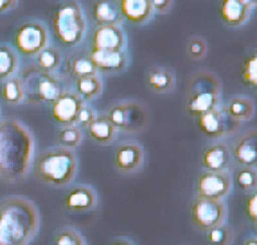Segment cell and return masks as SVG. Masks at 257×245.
I'll return each mask as SVG.
<instances>
[{
	"label": "cell",
	"instance_id": "obj_1",
	"mask_svg": "<svg viewBox=\"0 0 257 245\" xmlns=\"http://www.w3.org/2000/svg\"><path fill=\"white\" fill-rule=\"evenodd\" d=\"M35 139L20 121H0V179L6 182L26 181L33 166Z\"/></svg>",
	"mask_w": 257,
	"mask_h": 245
},
{
	"label": "cell",
	"instance_id": "obj_2",
	"mask_svg": "<svg viewBox=\"0 0 257 245\" xmlns=\"http://www.w3.org/2000/svg\"><path fill=\"white\" fill-rule=\"evenodd\" d=\"M38 229V207L29 198L11 195L0 200V245H29Z\"/></svg>",
	"mask_w": 257,
	"mask_h": 245
},
{
	"label": "cell",
	"instance_id": "obj_3",
	"mask_svg": "<svg viewBox=\"0 0 257 245\" xmlns=\"http://www.w3.org/2000/svg\"><path fill=\"white\" fill-rule=\"evenodd\" d=\"M31 172L42 184L51 188H65L74 181L77 173L76 153L61 146L43 150L33 159Z\"/></svg>",
	"mask_w": 257,
	"mask_h": 245
},
{
	"label": "cell",
	"instance_id": "obj_4",
	"mask_svg": "<svg viewBox=\"0 0 257 245\" xmlns=\"http://www.w3.org/2000/svg\"><path fill=\"white\" fill-rule=\"evenodd\" d=\"M221 107V81L212 70L200 69L191 74L185 91V114L198 117Z\"/></svg>",
	"mask_w": 257,
	"mask_h": 245
},
{
	"label": "cell",
	"instance_id": "obj_5",
	"mask_svg": "<svg viewBox=\"0 0 257 245\" xmlns=\"http://www.w3.org/2000/svg\"><path fill=\"white\" fill-rule=\"evenodd\" d=\"M51 31L61 47H76L86 36V18L77 0H61L51 17Z\"/></svg>",
	"mask_w": 257,
	"mask_h": 245
},
{
	"label": "cell",
	"instance_id": "obj_6",
	"mask_svg": "<svg viewBox=\"0 0 257 245\" xmlns=\"http://www.w3.org/2000/svg\"><path fill=\"white\" fill-rule=\"evenodd\" d=\"M26 99L33 105H51L63 94V83L56 74L43 72L35 65L27 67L20 76Z\"/></svg>",
	"mask_w": 257,
	"mask_h": 245
},
{
	"label": "cell",
	"instance_id": "obj_7",
	"mask_svg": "<svg viewBox=\"0 0 257 245\" xmlns=\"http://www.w3.org/2000/svg\"><path fill=\"white\" fill-rule=\"evenodd\" d=\"M106 119L117 132L122 133H139L146 128L150 123L148 108L137 99H126L117 101L106 110Z\"/></svg>",
	"mask_w": 257,
	"mask_h": 245
},
{
	"label": "cell",
	"instance_id": "obj_8",
	"mask_svg": "<svg viewBox=\"0 0 257 245\" xmlns=\"http://www.w3.org/2000/svg\"><path fill=\"white\" fill-rule=\"evenodd\" d=\"M189 218L196 231L207 232L216 225L227 224V204L225 200L194 197L189 204Z\"/></svg>",
	"mask_w": 257,
	"mask_h": 245
},
{
	"label": "cell",
	"instance_id": "obj_9",
	"mask_svg": "<svg viewBox=\"0 0 257 245\" xmlns=\"http://www.w3.org/2000/svg\"><path fill=\"white\" fill-rule=\"evenodd\" d=\"M13 45L17 54L35 58L43 49L49 47L47 26L38 20H27L20 24L13 33Z\"/></svg>",
	"mask_w": 257,
	"mask_h": 245
},
{
	"label": "cell",
	"instance_id": "obj_10",
	"mask_svg": "<svg viewBox=\"0 0 257 245\" xmlns=\"http://www.w3.org/2000/svg\"><path fill=\"white\" fill-rule=\"evenodd\" d=\"M232 175L230 172H200L194 181V197L225 200L230 195Z\"/></svg>",
	"mask_w": 257,
	"mask_h": 245
},
{
	"label": "cell",
	"instance_id": "obj_11",
	"mask_svg": "<svg viewBox=\"0 0 257 245\" xmlns=\"http://www.w3.org/2000/svg\"><path fill=\"white\" fill-rule=\"evenodd\" d=\"M196 123L200 132L207 139H210V141H223V137H227L232 132H236L237 126H239L237 123H234V121H230L225 116L221 107L198 116Z\"/></svg>",
	"mask_w": 257,
	"mask_h": 245
},
{
	"label": "cell",
	"instance_id": "obj_12",
	"mask_svg": "<svg viewBox=\"0 0 257 245\" xmlns=\"http://www.w3.org/2000/svg\"><path fill=\"white\" fill-rule=\"evenodd\" d=\"M83 99L76 94L74 91H63V94L56 99L54 103L49 107V114L51 119L56 125L63 128V126H72L76 125V119L79 116L83 108Z\"/></svg>",
	"mask_w": 257,
	"mask_h": 245
},
{
	"label": "cell",
	"instance_id": "obj_13",
	"mask_svg": "<svg viewBox=\"0 0 257 245\" xmlns=\"http://www.w3.org/2000/svg\"><path fill=\"white\" fill-rule=\"evenodd\" d=\"M113 168L120 175H133L144 166L146 153L144 148L135 141H124L113 150Z\"/></svg>",
	"mask_w": 257,
	"mask_h": 245
},
{
	"label": "cell",
	"instance_id": "obj_14",
	"mask_svg": "<svg viewBox=\"0 0 257 245\" xmlns=\"http://www.w3.org/2000/svg\"><path fill=\"white\" fill-rule=\"evenodd\" d=\"M230 148L232 162H236L241 168H253L257 170V128H250L246 132L239 133Z\"/></svg>",
	"mask_w": 257,
	"mask_h": 245
},
{
	"label": "cell",
	"instance_id": "obj_15",
	"mask_svg": "<svg viewBox=\"0 0 257 245\" xmlns=\"http://www.w3.org/2000/svg\"><path fill=\"white\" fill-rule=\"evenodd\" d=\"M126 35L120 26H95L90 36V51H124Z\"/></svg>",
	"mask_w": 257,
	"mask_h": 245
},
{
	"label": "cell",
	"instance_id": "obj_16",
	"mask_svg": "<svg viewBox=\"0 0 257 245\" xmlns=\"http://www.w3.org/2000/svg\"><path fill=\"white\" fill-rule=\"evenodd\" d=\"M200 164L203 172H228L232 166L230 148L225 141H212L202 150Z\"/></svg>",
	"mask_w": 257,
	"mask_h": 245
},
{
	"label": "cell",
	"instance_id": "obj_17",
	"mask_svg": "<svg viewBox=\"0 0 257 245\" xmlns=\"http://www.w3.org/2000/svg\"><path fill=\"white\" fill-rule=\"evenodd\" d=\"M97 74H120L128 69L130 58L126 51H88Z\"/></svg>",
	"mask_w": 257,
	"mask_h": 245
},
{
	"label": "cell",
	"instance_id": "obj_18",
	"mask_svg": "<svg viewBox=\"0 0 257 245\" xmlns=\"http://www.w3.org/2000/svg\"><path fill=\"white\" fill-rule=\"evenodd\" d=\"M63 207L65 211L76 213V215L90 213V211H94L97 207V193H95L94 188H90V186L79 184L65 195Z\"/></svg>",
	"mask_w": 257,
	"mask_h": 245
},
{
	"label": "cell",
	"instance_id": "obj_19",
	"mask_svg": "<svg viewBox=\"0 0 257 245\" xmlns=\"http://www.w3.org/2000/svg\"><path fill=\"white\" fill-rule=\"evenodd\" d=\"M90 18L95 26H120L122 17L119 0H92Z\"/></svg>",
	"mask_w": 257,
	"mask_h": 245
},
{
	"label": "cell",
	"instance_id": "obj_20",
	"mask_svg": "<svg viewBox=\"0 0 257 245\" xmlns=\"http://www.w3.org/2000/svg\"><path fill=\"white\" fill-rule=\"evenodd\" d=\"M122 22H130L132 26H142L153 18L151 0H119Z\"/></svg>",
	"mask_w": 257,
	"mask_h": 245
},
{
	"label": "cell",
	"instance_id": "obj_21",
	"mask_svg": "<svg viewBox=\"0 0 257 245\" xmlns=\"http://www.w3.org/2000/svg\"><path fill=\"white\" fill-rule=\"evenodd\" d=\"M219 20L227 27H241L250 18V9L243 0H219Z\"/></svg>",
	"mask_w": 257,
	"mask_h": 245
},
{
	"label": "cell",
	"instance_id": "obj_22",
	"mask_svg": "<svg viewBox=\"0 0 257 245\" xmlns=\"http://www.w3.org/2000/svg\"><path fill=\"white\" fill-rule=\"evenodd\" d=\"M176 76L164 65H153L146 72V85L155 94H169L175 89Z\"/></svg>",
	"mask_w": 257,
	"mask_h": 245
},
{
	"label": "cell",
	"instance_id": "obj_23",
	"mask_svg": "<svg viewBox=\"0 0 257 245\" xmlns=\"http://www.w3.org/2000/svg\"><path fill=\"white\" fill-rule=\"evenodd\" d=\"M221 108L225 116L230 121H234V123H237V125L250 121L253 117V114H255V103L248 96H234Z\"/></svg>",
	"mask_w": 257,
	"mask_h": 245
},
{
	"label": "cell",
	"instance_id": "obj_24",
	"mask_svg": "<svg viewBox=\"0 0 257 245\" xmlns=\"http://www.w3.org/2000/svg\"><path fill=\"white\" fill-rule=\"evenodd\" d=\"M65 74L76 81L79 77L97 74V70H95L88 52H70L69 56L65 58Z\"/></svg>",
	"mask_w": 257,
	"mask_h": 245
},
{
	"label": "cell",
	"instance_id": "obj_25",
	"mask_svg": "<svg viewBox=\"0 0 257 245\" xmlns=\"http://www.w3.org/2000/svg\"><path fill=\"white\" fill-rule=\"evenodd\" d=\"M86 133H88V137H90V141H94L95 144H101V146H108V144H111V142H115L117 139V130L111 126V123L106 119V116L104 114H101L94 119V123H92L88 128H86Z\"/></svg>",
	"mask_w": 257,
	"mask_h": 245
},
{
	"label": "cell",
	"instance_id": "obj_26",
	"mask_svg": "<svg viewBox=\"0 0 257 245\" xmlns=\"http://www.w3.org/2000/svg\"><path fill=\"white\" fill-rule=\"evenodd\" d=\"M74 92L83 99V103H90L103 94V77L99 74L79 77L74 81Z\"/></svg>",
	"mask_w": 257,
	"mask_h": 245
},
{
	"label": "cell",
	"instance_id": "obj_27",
	"mask_svg": "<svg viewBox=\"0 0 257 245\" xmlns=\"http://www.w3.org/2000/svg\"><path fill=\"white\" fill-rule=\"evenodd\" d=\"M18 69H20V61H18L17 51L11 45L0 43V81L17 76Z\"/></svg>",
	"mask_w": 257,
	"mask_h": 245
},
{
	"label": "cell",
	"instance_id": "obj_28",
	"mask_svg": "<svg viewBox=\"0 0 257 245\" xmlns=\"http://www.w3.org/2000/svg\"><path fill=\"white\" fill-rule=\"evenodd\" d=\"M61 61H63L61 52L56 47H51V45H49V47H45L40 54L35 56V67L40 70H43V72L56 74L58 69L61 67Z\"/></svg>",
	"mask_w": 257,
	"mask_h": 245
},
{
	"label": "cell",
	"instance_id": "obj_29",
	"mask_svg": "<svg viewBox=\"0 0 257 245\" xmlns=\"http://www.w3.org/2000/svg\"><path fill=\"white\" fill-rule=\"evenodd\" d=\"M241 81L257 92V47L250 49L241 63Z\"/></svg>",
	"mask_w": 257,
	"mask_h": 245
},
{
	"label": "cell",
	"instance_id": "obj_30",
	"mask_svg": "<svg viewBox=\"0 0 257 245\" xmlns=\"http://www.w3.org/2000/svg\"><path fill=\"white\" fill-rule=\"evenodd\" d=\"M2 98L8 105H20L26 101V91L20 76H13L2 81Z\"/></svg>",
	"mask_w": 257,
	"mask_h": 245
},
{
	"label": "cell",
	"instance_id": "obj_31",
	"mask_svg": "<svg viewBox=\"0 0 257 245\" xmlns=\"http://www.w3.org/2000/svg\"><path fill=\"white\" fill-rule=\"evenodd\" d=\"M232 184H236V188L239 189V191L250 195L252 191L257 189V170L237 166L236 173L232 177Z\"/></svg>",
	"mask_w": 257,
	"mask_h": 245
},
{
	"label": "cell",
	"instance_id": "obj_32",
	"mask_svg": "<svg viewBox=\"0 0 257 245\" xmlns=\"http://www.w3.org/2000/svg\"><path fill=\"white\" fill-rule=\"evenodd\" d=\"M56 141H58V146L67 148V150H74L83 142V130L77 128L76 125L72 126H63V128L58 130L56 133Z\"/></svg>",
	"mask_w": 257,
	"mask_h": 245
},
{
	"label": "cell",
	"instance_id": "obj_33",
	"mask_svg": "<svg viewBox=\"0 0 257 245\" xmlns=\"http://www.w3.org/2000/svg\"><path fill=\"white\" fill-rule=\"evenodd\" d=\"M207 243L209 245H232L234 243V232L227 224L216 225L205 232Z\"/></svg>",
	"mask_w": 257,
	"mask_h": 245
},
{
	"label": "cell",
	"instance_id": "obj_34",
	"mask_svg": "<svg viewBox=\"0 0 257 245\" xmlns=\"http://www.w3.org/2000/svg\"><path fill=\"white\" fill-rule=\"evenodd\" d=\"M207 42L202 36H191L185 43V54H187L189 60L200 61L207 56Z\"/></svg>",
	"mask_w": 257,
	"mask_h": 245
},
{
	"label": "cell",
	"instance_id": "obj_35",
	"mask_svg": "<svg viewBox=\"0 0 257 245\" xmlns=\"http://www.w3.org/2000/svg\"><path fill=\"white\" fill-rule=\"evenodd\" d=\"M52 245H86V241L79 231L72 227H63L56 232Z\"/></svg>",
	"mask_w": 257,
	"mask_h": 245
},
{
	"label": "cell",
	"instance_id": "obj_36",
	"mask_svg": "<svg viewBox=\"0 0 257 245\" xmlns=\"http://www.w3.org/2000/svg\"><path fill=\"white\" fill-rule=\"evenodd\" d=\"M95 117H97V112L85 103L81 108V112H79V116H77V119H76V126L77 128H81V130H86L92 123H94Z\"/></svg>",
	"mask_w": 257,
	"mask_h": 245
},
{
	"label": "cell",
	"instance_id": "obj_37",
	"mask_svg": "<svg viewBox=\"0 0 257 245\" xmlns=\"http://www.w3.org/2000/svg\"><path fill=\"white\" fill-rule=\"evenodd\" d=\"M244 211L248 215L250 220H257V189L246 197V202H244Z\"/></svg>",
	"mask_w": 257,
	"mask_h": 245
},
{
	"label": "cell",
	"instance_id": "obj_38",
	"mask_svg": "<svg viewBox=\"0 0 257 245\" xmlns=\"http://www.w3.org/2000/svg\"><path fill=\"white\" fill-rule=\"evenodd\" d=\"M151 8H153V13L166 15L171 11L173 0H151Z\"/></svg>",
	"mask_w": 257,
	"mask_h": 245
},
{
	"label": "cell",
	"instance_id": "obj_39",
	"mask_svg": "<svg viewBox=\"0 0 257 245\" xmlns=\"http://www.w3.org/2000/svg\"><path fill=\"white\" fill-rule=\"evenodd\" d=\"M18 4V0H0V15L8 13L11 9H15Z\"/></svg>",
	"mask_w": 257,
	"mask_h": 245
},
{
	"label": "cell",
	"instance_id": "obj_40",
	"mask_svg": "<svg viewBox=\"0 0 257 245\" xmlns=\"http://www.w3.org/2000/svg\"><path fill=\"white\" fill-rule=\"evenodd\" d=\"M110 245H135L130 238H124V236H119V238H113L110 241Z\"/></svg>",
	"mask_w": 257,
	"mask_h": 245
},
{
	"label": "cell",
	"instance_id": "obj_41",
	"mask_svg": "<svg viewBox=\"0 0 257 245\" xmlns=\"http://www.w3.org/2000/svg\"><path fill=\"white\" fill-rule=\"evenodd\" d=\"M243 245H257V236H248L243 241Z\"/></svg>",
	"mask_w": 257,
	"mask_h": 245
},
{
	"label": "cell",
	"instance_id": "obj_42",
	"mask_svg": "<svg viewBox=\"0 0 257 245\" xmlns=\"http://www.w3.org/2000/svg\"><path fill=\"white\" fill-rule=\"evenodd\" d=\"M244 4L248 6V9H252V8H257V0H243Z\"/></svg>",
	"mask_w": 257,
	"mask_h": 245
},
{
	"label": "cell",
	"instance_id": "obj_43",
	"mask_svg": "<svg viewBox=\"0 0 257 245\" xmlns=\"http://www.w3.org/2000/svg\"><path fill=\"white\" fill-rule=\"evenodd\" d=\"M252 225H253V229H255V232H257V220H252Z\"/></svg>",
	"mask_w": 257,
	"mask_h": 245
}]
</instances>
